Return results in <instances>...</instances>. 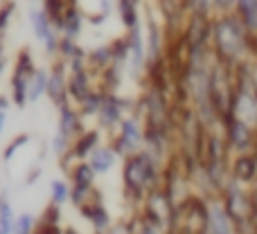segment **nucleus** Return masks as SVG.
<instances>
[{
  "label": "nucleus",
  "mask_w": 257,
  "mask_h": 234,
  "mask_svg": "<svg viewBox=\"0 0 257 234\" xmlns=\"http://www.w3.org/2000/svg\"><path fill=\"white\" fill-rule=\"evenodd\" d=\"M212 39L214 45H217L219 57L226 63H237L244 52L250 48V39L248 32H246L244 23L239 21V16H232V14H226V16L217 18L212 25Z\"/></svg>",
  "instance_id": "obj_1"
},
{
  "label": "nucleus",
  "mask_w": 257,
  "mask_h": 234,
  "mask_svg": "<svg viewBox=\"0 0 257 234\" xmlns=\"http://www.w3.org/2000/svg\"><path fill=\"white\" fill-rule=\"evenodd\" d=\"M149 178H151V164L145 155L133 158V160L126 162V185L131 187V189L140 191L142 185H145Z\"/></svg>",
  "instance_id": "obj_2"
},
{
  "label": "nucleus",
  "mask_w": 257,
  "mask_h": 234,
  "mask_svg": "<svg viewBox=\"0 0 257 234\" xmlns=\"http://www.w3.org/2000/svg\"><path fill=\"white\" fill-rule=\"evenodd\" d=\"M228 135H230V144L235 149L244 151L250 146V137H253V128L248 124H244L241 119L230 117L228 119Z\"/></svg>",
  "instance_id": "obj_3"
},
{
  "label": "nucleus",
  "mask_w": 257,
  "mask_h": 234,
  "mask_svg": "<svg viewBox=\"0 0 257 234\" xmlns=\"http://www.w3.org/2000/svg\"><path fill=\"white\" fill-rule=\"evenodd\" d=\"M30 18H32V27H34L36 36L48 45V50H54L57 48V41H54V34L50 30V21H48V14L41 12V9H32L30 12Z\"/></svg>",
  "instance_id": "obj_4"
},
{
  "label": "nucleus",
  "mask_w": 257,
  "mask_h": 234,
  "mask_svg": "<svg viewBox=\"0 0 257 234\" xmlns=\"http://www.w3.org/2000/svg\"><path fill=\"white\" fill-rule=\"evenodd\" d=\"M210 232L212 234H232L230 216L221 205H212L210 207Z\"/></svg>",
  "instance_id": "obj_5"
},
{
  "label": "nucleus",
  "mask_w": 257,
  "mask_h": 234,
  "mask_svg": "<svg viewBox=\"0 0 257 234\" xmlns=\"http://www.w3.org/2000/svg\"><path fill=\"white\" fill-rule=\"evenodd\" d=\"M257 173V160L253 155H241L235 162V176L237 180H250Z\"/></svg>",
  "instance_id": "obj_6"
},
{
  "label": "nucleus",
  "mask_w": 257,
  "mask_h": 234,
  "mask_svg": "<svg viewBox=\"0 0 257 234\" xmlns=\"http://www.w3.org/2000/svg\"><path fill=\"white\" fill-rule=\"evenodd\" d=\"M111 164H113V153L111 151H97V153H95L93 167L97 169V171H106Z\"/></svg>",
  "instance_id": "obj_7"
},
{
  "label": "nucleus",
  "mask_w": 257,
  "mask_h": 234,
  "mask_svg": "<svg viewBox=\"0 0 257 234\" xmlns=\"http://www.w3.org/2000/svg\"><path fill=\"white\" fill-rule=\"evenodd\" d=\"M45 84H48V81H45V75H43V72H39V75L34 77V86H30V93H27V97H30L32 102H36V99L43 95Z\"/></svg>",
  "instance_id": "obj_8"
},
{
  "label": "nucleus",
  "mask_w": 257,
  "mask_h": 234,
  "mask_svg": "<svg viewBox=\"0 0 257 234\" xmlns=\"http://www.w3.org/2000/svg\"><path fill=\"white\" fill-rule=\"evenodd\" d=\"M77 122H75V115H72L70 108H63L61 111V135H70L75 131Z\"/></svg>",
  "instance_id": "obj_9"
},
{
  "label": "nucleus",
  "mask_w": 257,
  "mask_h": 234,
  "mask_svg": "<svg viewBox=\"0 0 257 234\" xmlns=\"http://www.w3.org/2000/svg\"><path fill=\"white\" fill-rule=\"evenodd\" d=\"M120 12L124 16V23L128 27H136V9H133V0H120Z\"/></svg>",
  "instance_id": "obj_10"
},
{
  "label": "nucleus",
  "mask_w": 257,
  "mask_h": 234,
  "mask_svg": "<svg viewBox=\"0 0 257 234\" xmlns=\"http://www.w3.org/2000/svg\"><path fill=\"white\" fill-rule=\"evenodd\" d=\"M66 21H68V23L63 25V27H66V34H68V36H75L77 32H79V16H77L75 9H70V12H68Z\"/></svg>",
  "instance_id": "obj_11"
},
{
  "label": "nucleus",
  "mask_w": 257,
  "mask_h": 234,
  "mask_svg": "<svg viewBox=\"0 0 257 234\" xmlns=\"http://www.w3.org/2000/svg\"><path fill=\"white\" fill-rule=\"evenodd\" d=\"M122 140H124V149L138 140V128H136V124H133V122L124 124V128H122Z\"/></svg>",
  "instance_id": "obj_12"
},
{
  "label": "nucleus",
  "mask_w": 257,
  "mask_h": 234,
  "mask_svg": "<svg viewBox=\"0 0 257 234\" xmlns=\"http://www.w3.org/2000/svg\"><path fill=\"white\" fill-rule=\"evenodd\" d=\"M48 90H50V95H52V97H54V102H61V90H63L61 77H59V75H54L52 79H50V84H48Z\"/></svg>",
  "instance_id": "obj_13"
},
{
  "label": "nucleus",
  "mask_w": 257,
  "mask_h": 234,
  "mask_svg": "<svg viewBox=\"0 0 257 234\" xmlns=\"http://www.w3.org/2000/svg\"><path fill=\"white\" fill-rule=\"evenodd\" d=\"M12 227V212H9L7 205H3V212H0V234H9Z\"/></svg>",
  "instance_id": "obj_14"
},
{
  "label": "nucleus",
  "mask_w": 257,
  "mask_h": 234,
  "mask_svg": "<svg viewBox=\"0 0 257 234\" xmlns=\"http://www.w3.org/2000/svg\"><path fill=\"white\" fill-rule=\"evenodd\" d=\"M77 182H79V187H84L90 182V169L88 167H81L79 171H77Z\"/></svg>",
  "instance_id": "obj_15"
},
{
  "label": "nucleus",
  "mask_w": 257,
  "mask_h": 234,
  "mask_svg": "<svg viewBox=\"0 0 257 234\" xmlns=\"http://www.w3.org/2000/svg\"><path fill=\"white\" fill-rule=\"evenodd\" d=\"M52 189H54V200H57V203H63V200H66V187H63L61 182H54Z\"/></svg>",
  "instance_id": "obj_16"
},
{
  "label": "nucleus",
  "mask_w": 257,
  "mask_h": 234,
  "mask_svg": "<svg viewBox=\"0 0 257 234\" xmlns=\"http://www.w3.org/2000/svg\"><path fill=\"white\" fill-rule=\"evenodd\" d=\"M30 232V216H23L18 221V227H16V234H27Z\"/></svg>",
  "instance_id": "obj_17"
},
{
  "label": "nucleus",
  "mask_w": 257,
  "mask_h": 234,
  "mask_svg": "<svg viewBox=\"0 0 257 234\" xmlns=\"http://www.w3.org/2000/svg\"><path fill=\"white\" fill-rule=\"evenodd\" d=\"M12 12H14V5H7V7L0 12V30L7 25V18H9V14H12Z\"/></svg>",
  "instance_id": "obj_18"
},
{
  "label": "nucleus",
  "mask_w": 257,
  "mask_h": 234,
  "mask_svg": "<svg viewBox=\"0 0 257 234\" xmlns=\"http://www.w3.org/2000/svg\"><path fill=\"white\" fill-rule=\"evenodd\" d=\"M3 124H5V113H0V131H3Z\"/></svg>",
  "instance_id": "obj_19"
},
{
  "label": "nucleus",
  "mask_w": 257,
  "mask_h": 234,
  "mask_svg": "<svg viewBox=\"0 0 257 234\" xmlns=\"http://www.w3.org/2000/svg\"><path fill=\"white\" fill-rule=\"evenodd\" d=\"M0 68H3V59H0Z\"/></svg>",
  "instance_id": "obj_20"
}]
</instances>
